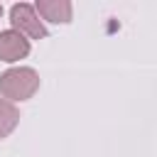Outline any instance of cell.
<instances>
[{
  "instance_id": "1",
  "label": "cell",
  "mask_w": 157,
  "mask_h": 157,
  "mask_svg": "<svg viewBox=\"0 0 157 157\" xmlns=\"http://www.w3.org/2000/svg\"><path fill=\"white\" fill-rule=\"evenodd\" d=\"M39 91V74L29 66H15L0 74V96L10 103L29 101Z\"/></svg>"
},
{
  "instance_id": "4",
  "label": "cell",
  "mask_w": 157,
  "mask_h": 157,
  "mask_svg": "<svg viewBox=\"0 0 157 157\" xmlns=\"http://www.w3.org/2000/svg\"><path fill=\"white\" fill-rule=\"evenodd\" d=\"M34 10L42 20L54 22V25H69L74 15V7L69 0H37Z\"/></svg>"
},
{
  "instance_id": "5",
  "label": "cell",
  "mask_w": 157,
  "mask_h": 157,
  "mask_svg": "<svg viewBox=\"0 0 157 157\" xmlns=\"http://www.w3.org/2000/svg\"><path fill=\"white\" fill-rule=\"evenodd\" d=\"M17 123H20V110H17V105L10 103V101H5V98H0V140L7 137V135L17 128Z\"/></svg>"
},
{
  "instance_id": "6",
  "label": "cell",
  "mask_w": 157,
  "mask_h": 157,
  "mask_svg": "<svg viewBox=\"0 0 157 157\" xmlns=\"http://www.w3.org/2000/svg\"><path fill=\"white\" fill-rule=\"evenodd\" d=\"M0 15H2V5H0Z\"/></svg>"
},
{
  "instance_id": "3",
  "label": "cell",
  "mask_w": 157,
  "mask_h": 157,
  "mask_svg": "<svg viewBox=\"0 0 157 157\" xmlns=\"http://www.w3.org/2000/svg\"><path fill=\"white\" fill-rule=\"evenodd\" d=\"M29 54V39L15 29H2L0 32V61L15 64Z\"/></svg>"
},
{
  "instance_id": "2",
  "label": "cell",
  "mask_w": 157,
  "mask_h": 157,
  "mask_svg": "<svg viewBox=\"0 0 157 157\" xmlns=\"http://www.w3.org/2000/svg\"><path fill=\"white\" fill-rule=\"evenodd\" d=\"M10 22H12V29L29 37V39H47L49 37V29L44 27V22L39 20L34 5L29 2H17L10 7Z\"/></svg>"
}]
</instances>
